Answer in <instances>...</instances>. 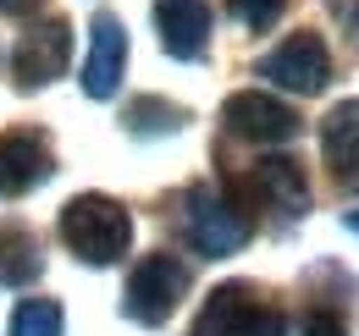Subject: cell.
I'll use <instances>...</instances> for the list:
<instances>
[{
  "mask_svg": "<svg viewBox=\"0 0 359 336\" xmlns=\"http://www.w3.org/2000/svg\"><path fill=\"white\" fill-rule=\"evenodd\" d=\"M61 243L83 265H116L133 243V215L105 193H78L61 210Z\"/></svg>",
  "mask_w": 359,
  "mask_h": 336,
  "instance_id": "1",
  "label": "cell"
},
{
  "mask_svg": "<svg viewBox=\"0 0 359 336\" xmlns=\"http://www.w3.org/2000/svg\"><path fill=\"white\" fill-rule=\"evenodd\" d=\"M182 298H188V265L177 253H149L133 265V276L122 287V314L138 326H166Z\"/></svg>",
  "mask_w": 359,
  "mask_h": 336,
  "instance_id": "2",
  "label": "cell"
},
{
  "mask_svg": "<svg viewBox=\"0 0 359 336\" xmlns=\"http://www.w3.org/2000/svg\"><path fill=\"white\" fill-rule=\"evenodd\" d=\"M194 336H287V320H282L276 303H260L255 287L226 281L205 298V314H199Z\"/></svg>",
  "mask_w": 359,
  "mask_h": 336,
  "instance_id": "3",
  "label": "cell"
},
{
  "mask_svg": "<svg viewBox=\"0 0 359 336\" xmlns=\"http://www.w3.org/2000/svg\"><path fill=\"white\" fill-rule=\"evenodd\" d=\"M182 226H188V243L205 253V259H226V253H238L249 243V215L238 210L232 199L210 193V188H194V193H188Z\"/></svg>",
  "mask_w": 359,
  "mask_h": 336,
  "instance_id": "4",
  "label": "cell"
},
{
  "mask_svg": "<svg viewBox=\"0 0 359 336\" xmlns=\"http://www.w3.org/2000/svg\"><path fill=\"white\" fill-rule=\"evenodd\" d=\"M67 61H72V28L61 17H45V22H34L17 39V50H11V78H17V88H45L67 72Z\"/></svg>",
  "mask_w": 359,
  "mask_h": 336,
  "instance_id": "5",
  "label": "cell"
},
{
  "mask_svg": "<svg viewBox=\"0 0 359 336\" xmlns=\"http://www.w3.org/2000/svg\"><path fill=\"white\" fill-rule=\"evenodd\" d=\"M260 78H271L287 94H320L326 78H332V55H326V44L315 34H293V39H282L260 61Z\"/></svg>",
  "mask_w": 359,
  "mask_h": 336,
  "instance_id": "6",
  "label": "cell"
},
{
  "mask_svg": "<svg viewBox=\"0 0 359 336\" xmlns=\"http://www.w3.org/2000/svg\"><path fill=\"white\" fill-rule=\"evenodd\" d=\"M243 193L271 215H304L310 210V182H304V166L293 160V155H266V160H255L249 176H243Z\"/></svg>",
  "mask_w": 359,
  "mask_h": 336,
  "instance_id": "7",
  "label": "cell"
},
{
  "mask_svg": "<svg viewBox=\"0 0 359 336\" xmlns=\"http://www.w3.org/2000/svg\"><path fill=\"white\" fill-rule=\"evenodd\" d=\"M222 122L232 138H243V144H287L293 132H299V116L282 105V99H271V94H255V88H243V94H232L222 105Z\"/></svg>",
  "mask_w": 359,
  "mask_h": 336,
  "instance_id": "8",
  "label": "cell"
},
{
  "mask_svg": "<svg viewBox=\"0 0 359 336\" xmlns=\"http://www.w3.org/2000/svg\"><path fill=\"white\" fill-rule=\"evenodd\" d=\"M55 171V155L39 132H0V199L34 193Z\"/></svg>",
  "mask_w": 359,
  "mask_h": 336,
  "instance_id": "9",
  "label": "cell"
},
{
  "mask_svg": "<svg viewBox=\"0 0 359 336\" xmlns=\"http://www.w3.org/2000/svg\"><path fill=\"white\" fill-rule=\"evenodd\" d=\"M122 72H128V34H122V22L111 11H100L89 34V61H83V94L111 99L122 88Z\"/></svg>",
  "mask_w": 359,
  "mask_h": 336,
  "instance_id": "10",
  "label": "cell"
},
{
  "mask_svg": "<svg viewBox=\"0 0 359 336\" xmlns=\"http://www.w3.org/2000/svg\"><path fill=\"white\" fill-rule=\"evenodd\" d=\"M155 28L172 61H199L210 44V6L205 0H155Z\"/></svg>",
  "mask_w": 359,
  "mask_h": 336,
  "instance_id": "11",
  "label": "cell"
},
{
  "mask_svg": "<svg viewBox=\"0 0 359 336\" xmlns=\"http://www.w3.org/2000/svg\"><path fill=\"white\" fill-rule=\"evenodd\" d=\"M320 149H326V166L332 182L343 193H359V99H343L326 111L320 122Z\"/></svg>",
  "mask_w": 359,
  "mask_h": 336,
  "instance_id": "12",
  "label": "cell"
},
{
  "mask_svg": "<svg viewBox=\"0 0 359 336\" xmlns=\"http://www.w3.org/2000/svg\"><path fill=\"white\" fill-rule=\"evenodd\" d=\"M39 270H45V253L34 243V232L0 226V287H28L39 281Z\"/></svg>",
  "mask_w": 359,
  "mask_h": 336,
  "instance_id": "13",
  "label": "cell"
},
{
  "mask_svg": "<svg viewBox=\"0 0 359 336\" xmlns=\"http://www.w3.org/2000/svg\"><path fill=\"white\" fill-rule=\"evenodd\" d=\"M122 122H128L133 138H166V132H177L188 116H182L177 105H166V99H133Z\"/></svg>",
  "mask_w": 359,
  "mask_h": 336,
  "instance_id": "14",
  "label": "cell"
},
{
  "mask_svg": "<svg viewBox=\"0 0 359 336\" xmlns=\"http://www.w3.org/2000/svg\"><path fill=\"white\" fill-rule=\"evenodd\" d=\"M67 320H61V303L50 298H22L17 314H11V336H61Z\"/></svg>",
  "mask_w": 359,
  "mask_h": 336,
  "instance_id": "15",
  "label": "cell"
},
{
  "mask_svg": "<svg viewBox=\"0 0 359 336\" xmlns=\"http://www.w3.org/2000/svg\"><path fill=\"white\" fill-rule=\"evenodd\" d=\"M226 11H232L243 28H255V34H260V28H271V22L287 11V0H226Z\"/></svg>",
  "mask_w": 359,
  "mask_h": 336,
  "instance_id": "16",
  "label": "cell"
},
{
  "mask_svg": "<svg viewBox=\"0 0 359 336\" xmlns=\"http://www.w3.org/2000/svg\"><path fill=\"white\" fill-rule=\"evenodd\" d=\"M299 336H348V326H343V314H332V309H310V314L299 320Z\"/></svg>",
  "mask_w": 359,
  "mask_h": 336,
  "instance_id": "17",
  "label": "cell"
},
{
  "mask_svg": "<svg viewBox=\"0 0 359 336\" xmlns=\"http://www.w3.org/2000/svg\"><path fill=\"white\" fill-rule=\"evenodd\" d=\"M326 11L343 22V34H348V39H359V0H326Z\"/></svg>",
  "mask_w": 359,
  "mask_h": 336,
  "instance_id": "18",
  "label": "cell"
},
{
  "mask_svg": "<svg viewBox=\"0 0 359 336\" xmlns=\"http://www.w3.org/2000/svg\"><path fill=\"white\" fill-rule=\"evenodd\" d=\"M39 0H0V11H11V17H22V11H34Z\"/></svg>",
  "mask_w": 359,
  "mask_h": 336,
  "instance_id": "19",
  "label": "cell"
},
{
  "mask_svg": "<svg viewBox=\"0 0 359 336\" xmlns=\"http://www.w3.org/2000/svg\"><path fill=\"white\" fill-rule=\"evenodd\" d=\"M348 232H354V237H359V210H348Z\"/></svg>",
  "mask_w": 359,
  "mask_h": 336,
  "instance_id": "20",
  "label": "cell"
}]
</instances>
